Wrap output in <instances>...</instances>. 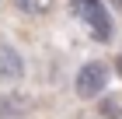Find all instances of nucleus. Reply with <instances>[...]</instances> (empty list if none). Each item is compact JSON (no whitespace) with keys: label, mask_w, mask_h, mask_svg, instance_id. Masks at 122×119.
<instances>
[{"label":"nucleus","mask_w":122,"mask_h":119,"mask_svg":"<svg viewBox=\"0 0 122 119\" xmlns=\"http://www.w3.org/2000/svg\"><path fill=\"white\" fill-rule=\"evenodd\" d=\"M105 84H108V67L98 63V60H91V63H84L80 70H77V95L80 98H98V95L105 91Z\"/></svg>","instance_id":"nucleus-2"},{"label":"nucleus","mask_w":122,"mask_h":119,"mask_svg":"<svg viewBox=\"0 0 122 119\" xmlns=\"http://www.w3.org/2000/svg\"><path fill=\"white\" fill-rule=\"evenodd\" d=\"M31 116V98L21 91H4L0 95V119H28Z\"/></svg>","instance_id":"nucleus-3"},{"label":"nucleus","mask_w":122,"mask_h":119,"mask_svg":"<svg viewBox=\"0 0 122 119\" xmlns=\"http://www.w3.org/2000/svg\"><path fill=\"white\" fill-rule=\"evenodd\" d=\"M25 77V63L10 46H0V84H14Z\"/></svg>","instance_id":"nucleus-4"},{"label":"nucleus","mask_w":122,"mask_h":119,"mask_svg":"<svg viewBox=\"0 0 122 119\" xmlns=\"http://www.w3.org/2000/svg\"><path fill=\"white\" fill-rule=\"evenodd\" d=\"M18 7L25 11V14L42 18V14H49V11H52V0H18Z\"/></svg>","instance_id":"nucleus-5"},{"label":"nucleus","mask_w":122,"mask_h":119,"mask_svg":"<svg viewBox=\"0 0 122 119\" xmlns=\"http://www.w3.org/2000/svg\"><path fill=\"white\" fill-rule=\"evenodd\" d=\"M101 116H105V119H122V105H119L115 98H105V102H101Z\"/></svg>","instance_id":"nucleus-6"},{"label":"nucleus","mask_w":122,"mask_h":119,"mask_svg":"<svg viewBox=\"0 0 122 119\" xmlns=\"http://www.w3.org/2000/svg\"><path fill=\"white\" fill-rule=\"evenodd\" d=\"M112 7H115V11H122V0H112Z\"/></svg>","instance_id":"nucleus-7"},{"label":"nucleus","mask_w":122,"mask_h":119,"mask_svg":"<svg viewBox=\"0 0 122 119\" xmlns=\"http://www.w3.org/2000/svg\"><path fill=\"white\" fill-rule=\"evenodd\" d=\"M119 70H122V56H119Z\"/></svg>","instance_id":"nucleus-8"},{"label":"nucleus","mask_w":122,"mask_h":119,"mask_svg":"<svg viewBox=\"0 0 122 119\" xmlns=\"http://www.w3.org/2000/svg\"><path fill=\"white\" fill-rule=\"evenodd\" d=\"M70 11L80 18V25L98 42H108L112 39V18H108V11H105L101 0H70Z\"/></svg>","instance_id":"nucleus-1"}]
</instances>
